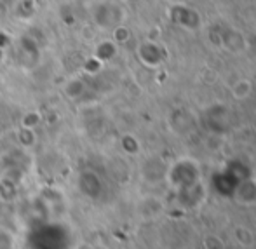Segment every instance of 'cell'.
<instances>
[{"label": "cell", "instance_id": "6da1fadb", "mask_svg": "<svg viewBox=\"0 0 256 249\" xmlns=\"http://www.w3.org/2000/svg\"><path fill=\"white\" fill-rule=\"evenodd\" d=\"M234 237H236L237 244L242 248H251L254 244V234L251 228H248V226L244 225H239L236 226V230H234Z\"/></svg>", "mask_w": 256, "mask_h": 249}]
</instances>
